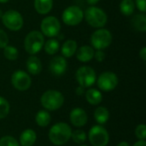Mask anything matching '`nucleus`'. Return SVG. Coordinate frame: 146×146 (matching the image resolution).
<instances>
[{
	"mask_svg": "<svg viewBox=\"0 0 146 146\" xmlns=\"http://www.w3.org/2000/svg\"><path fill=\"white\" fill-rule=\"evenodd\" d=\"M72 135L71 127L64 122L55 124L49 131V139L56 145H62L67 143Z\"/></svg>",
	"mask_w": 146,
	"mask_h": 146,
	"instance_id": "nucleus-1",
	"label": "nucleus"
},
{
	"mask_svg": "<svg viewBox=\"0 0 146 146\" xmlns=\"http://www.w3.org/2000/svg\"><path fill=\"white\" fill-rule=\"evenodd\" d=\"M44 44V38L42 33L32 31L25 38L24 47L26 51L30 55H35L41 50Z\"/></svg>",
	"mask_w": 146,
	"mask_h": 146,
	"instance_id": "nucleus-2",
	"label": "nucleus"
},
{
	"mask_svg": "<svg viewBox=\"0 0 146 146\" xmlns=\"http://www.w3.org/2000/svg\"><path fill=\"white\" fill-rule=\"evenodd\" d=\"M42 106L48 110H56L60 109L64 103L63 95L56 90H49L41 97Z\"/></svg>",
	"mask_w": 146,
	"mask_h": 146,
	"instance_id": "nucleus-3",
	"label": "nucleus"
},
{
	"mask_svg": "<svg viewBox=\"0 0 146 146\" xmlns=\"http://www.w3.org/2000/svg\"><path fill=\"white\" fill-rule=\"evenodd\" d=\"M84 15L87 23L93 27H103L107 23L108 17L106 13L98 7L91 6L87 8Z\"/></svg>",
	"mask_w": 146,
	"mask_h": 146,
	"instance_id": "nucleus-4",
	"label": "nucleus"
},
{
	"mask_svg": "<svg viewBox=\"0 0 146 146\" xmlns=\"http://www.w3.org/2000/svg\"><path fill=\"white\" fill-rule=\"evenodd\" d=\"M92 48L97 50H104L112 43L111 33L104 28H100L95 31L91 37Z\"/></svg>",
	"mask_w": 146,
	"mask_h": 146,
	"instance_id": "nucleus-5",
	"label": "nucleus"
},
{
	"mask_svg": "<svg viewBox=\"0 0 146 146\" xmlns=\"http://www.w3.org/2000/svg\"><path fill=\"white\" fill-rule=\"evenodd\" d=\"M89 141L93 146H106L109 143L110 136L108 131L102 126H93L88 134Z\"/></svg>",
	"mask_w": 146,
	"mask_h": 146,
	"instance_id": "nucleus-6",
	"label": "nucleus"
},
{
	"mask_svg": "<svg viewBox=\"0 0 146 146\" xmlns=\"http://www.w3.org/2000/svg\"><path fill=\"white\" fill-rule=\"evenodd\" d=\"M2 21L3 25L10 31H19L23 26V18L16 10H8L3 14Z\"/></svg>",
	"mask_w": 146,
	"mask_h": 146,
	"instance_id": "nucleus-7",
	"label": "nucleus"
},
{
	"mask_svg": "<svg viewBox=\"0 0 146 146\" xmlns=\"http://www.w3.org/2000/svg\"><path fill=\"white\" fill-rule=\"evenodd\" d=\"M84 18L83 10L75 5L68 7L62 12V21L68 26H76L80 24Z\"/></svg>",
	"mask_w": 146,
	"mask_h": 146,
	"instance_id": "nucleus-8",
	"label": "nucleus"
},
{
	"mask_svg": "<svg viewBox=\"0 0 146 146\" xmlns=\"http://www.w3.org/2000/svg\"><path fill=\"white\" fill-rule=\"evenodd\" d=\"M76 80L80 86L83 88L90 87L96 82V73L94 69L89 66H83L76 71Z\"/></svg>",
	"mask_w": 146,
	"mask_h": 146,
	"instance_id": "nucleus-9",
	"label": "nucleus"
},
{
	"mask_svg": "<svg viewBox=\"0 0 146 146\" xmlns=\"http://www.w3.org/2000/svg\"><path fill=\"white\" fill-rule=\"evenodd\" d=\"M41 33L49 38L56 37L61 30V24L55 16H47L44 18L40 24Z\"/></svg>",
	"mask_w": 146,
	"mask_h": 146,
	"instance_id": "nucleus-10",
	"label": "nucleus"
},
{
	"mask_svg": "<svg viewBox=\"0 0 146 146\" xmlns=\"http://www.w3.org/2000/svg\"><path fill=\"white\" fill-rule=\"evenodd\" d=\"M118 85V77L112 72H104L98 79V86L104 92L113 91Z\"/></svg>",
	"mask_w": 146,
	"mask_h": 146,
	"instance_id": "nucleus-11",
	"label": "nucleus"
},
{
	"mask_svg": "<svg viewBox=\"0 0 146 146\" xmlns=\"http://www.w3.org/2000/svg\"><path fill=\"white\" fill-rule=\"evenodd\" d=\"M11 82L13 86L18 91H27L30 88L32 80L30 76L22 70L15 71L11 77Z\"/></svg>",
	"mask_w": 146,
	"mask_h": 146,
	"instance_id": "nucleus-12",
	"label": "nucleus"
},
{
	"mask_svg": "<svg viewBox=\"0 0 146 146\" xmlns=\"http://www.w3.org/2000/svg\"><path fill=\"white\" fill-rule=\"evenodd\" d=\"M67 61L63 56H55L51 59V61L50 62V73L55 75V76H61L62 75L66 70H67Z\"/></svg>",
	"mask_w": 146,
	"mask_h": 146,
	"instance_id": "nucleus-13",
	"label": "nucleus"
},
{
	"mask_svg": "<svg viewBox=\"0 0 146 146\" xmlns=\"http://www.w3.org/2000/svg\"><path fill=\"white\" fill-rule=\"evenodd\" d=\"M70 121L74 127H83L87 122V115L86 111L80 108H75L70 112Z\"/></svg>",
	"mask_w": 146,
	"mask_h": 146,
	"instance_id": "nucleus-14",
	"label": "nucleus"
},
{
	"mask_svg": "<svg viewBox=\"0 0 146 146\" xmlns=\"http://www.w3.org/2000/svg\"><path fill=\"white\" fill-rule=\"evenodd\" d=\"M94 49L89 45H83L76 50V57L81 62H88L94 56Z\"/></svg>",
	"mask_w": 146,
	"mask_h": 146,
	"instance_id": "nucleus-15",
	"label": "nucleus"
},
{
	"mask_svg": "<svg viewBox=\"0 0 146 146\" xmlns=\"http://www.w3.org/2000/svg\"><path fill=\"white\" fill-rule=\"evenodd\" d=\"M27 68L31 74L33 75L38 74L42 70L41 61L39 60L38 57L35 56H30L27 61Z\"/></svg>",
	"mask_w": 146,
	"mask_h": 146,
	"instance_id": "nucleus-16",
	"label": "nucleus"
},
{
	"mask_svg": "<svg viewBox=\"0 0 146 146\" xmlns=\"http://www.w3.org/2000/svg\"><path fill=\"white\" fill-rule=\"evenodd\" d=\"M37 139L36 133L32 129L23 131L20 136V143L22 146H33Z\"/></svg>",
	"mask_w": 146,
	"mask_h": 146,
	"instance_id": "nucleus-17",
	"label": "nucleus"
},
{
	"mask_svg": "<svg viewBox=\"0 0 146 146\" xmlns=\"http://www.w3.org/2000/svg\"><path fill=\"white\" fill-rule=\"evenodd\" d=\"M53 6V0H34V8L40 15L48 14Z\"/></svg>",
	"mask_w": 146,
	"mask_h": 146,
	"instance_id": "nucleus-18",
	"label": "nucleus"
},
{
	"mask_svg": "<svg viewBox=\"0 0 146 146\" xmlns=\"http://www.w3.org/2000/svg\"><path fill=\"white\" fill-rule=\"evenodd\" d=\"M77 50V43L75 40L68 39L64 42L62 46L61 51L63 57H71L73 56Z\"/></svg>",
	"mask_w": 146,
	"mask_h": 146,
	"instance_id": "nucleus-19",
	"label": "nucleus"
},
{
	"mask_svg": "<svg viewBox=\"0 0 146 146\" xmlns=\"http://www.w3.org/2000/svg\"><path fill=\"white\" fill-rule=\"evenodd\" d=\"M86 98L90 104L98 105L102 102L103 95L97 89H89L86 92Z\"/></svg>",
	"mask_w": 146,
	"mask_h": 146,
	"instance_id": "nucleus-20",
	"label": "nucleus"
},
{
	"mask_svg": "<svg viewBox=\"0 0 146 146\" xmlns=\"http://www.w3.org/2000/svg\"><path fill=\"white\" fill-rule=\"evenodd\" d=\"M94 118L98 124H104L110 118L109 110L105 107H98L94 112Z\"/></svg>",
	"mask_w": 146,
	"mask_h": 146,
	"instance_id": "nucleus-21",
	"label": "nucleus"
},
{
	"mask_svg": "<svg viewBox=\"0 0 146 146\" xmlns=\"http://www.w3.org/2000/svg\"><path fill=\"white\" fill-rule=\"evenodd\" d=\"M132 25L133 27L140 32H145L146 30V17L144 14L135 15L132 19Z\"/></svg>",
	"mask_w": 146,
	"mask_h": 146,
	"instance_id": "nucleus-22",
	"label": "nucleus"
},
{
	"mask_svg": "<svg viewBox=\"0 0 146 146\" xmlns=\"http://www.w3.org/2000/svg\"><path fill=\"white\" fill-rule=\"evenodd\" d=\"M50 120H51L50 115L46 110H40V111H38L37 113V115H36V117H35L36 123L39 127H47L50 124Z\"/></svg>",
	"mask_w": 146,
	"mask_h": 146,
	"instance_id": "nucleus-23",
	"label": "nucleus"
},
{
	"mask_svg": "<svg viewBox=\"0 0 146 146\" xmlns=\"http://www.w3.org/2000/svg\"><path fill=\"white\" fill-rule=\"evenodd\" d=\"M59 42L55 38H50L44 43V50L49 55H55L59 50Z\"/></svg>",
	"mask_w": 146,
	"mask_h": 146,
	"instance_id": "nucleus-24",
	"label": "nucleus"
},
{
	"mask_svg": "<svg viewBox=\"0 0 146 146\" xmlns=\"http://www.w3.org/2000/svg\"><path fill=\"white\" fill-rule=\"evenodd\" d=\"M135 6L133 0H122L120 4L121 12L127 16L131 15L134 11Z\"/></svg>",
	"mask_w": 146,
	"mask_h": 146,
	"instance_id": "nucleus-25",
	"label": "nucleus"
},
{
	"mask_svg": "<svg viewBox=\"0 0 146 146\" xmlns=\"http://www.w3.org/2000/svg\"><path fill=\"white\" fill-rule=\"evenodd\" d=\"M3 55L9 61H15L18 58V50L13 45H7L3 48Z\"/></svg>",
	"mask_w": 146,
	"mask_h": 146,
	"instance_id": "nucleus-26",
	"label": "nucleus"
},
{
	"mask_svg": "<svg viewBox=\"0 0 146 146\" xmlns=\"http://www.w3.org/2000/svg\"><path fill=\"white\" fill-rule=\"evenodd\" d=\"M9 112V104L8 101L4 98L0 97V120L5 118Z\"/></svg>",
	"mask_w": 146,
	"mask_h": 146,
	"instance_id": "nucleus-27",
	"label": "nucleus"
},
{
	"mask_svg": "<svg viewBox=\"0 0 146 146\" xmlns=\"http://www.w3.org/2000/svg\"><path fill=\"white\" fill-rule=\"evenodd\" d=\"M74 142L77 144H83L86 139V134L83 130H76L74 133H72L71 135Z\"/></svg>",
	"mask_w": 146,
	"mask_h": 146,
	"instance_id": "nucleus-28",
	"label": "nucleus"
},
{
	"mask_svg": "<svg viewBox=\"0 0 146 146\" xmlns=\"http://www.w3.org/2000/svg\"><path fill=\"white\" fill-rule=\"evenodd\" d=\"M0 146H20L17 140L11 136H4L0 139Z\"/></svg>",
	"mask_w": 146,
	"mask_h": 146,
	"instance_id": "nucleus-29",
	"label": "nucleus"
},
{
	"mask_svg": "<svg viewBox=\"0 0 146 146\" xmlns=\"http://www.w3.org/2000/svg\"><path fill=\"white\" fill-rule=\"evenodd\" d=\"M136 137L139 140H145L146 138V127L145 124H140L137 127L135 130Z\"/></svg>",
	"mask_w": 146,
	"mask_h": 146,
	"instance_id": "nucleus-30",
	"label": "nucleus"
},
{
	"mask_svg": "<svg viewBox=\"0 0 146 146\" xmlns=\"http://www.w3.org/2000/svg\"><path fill=\"white\" fill-rule=\"evenodd\" d=\"M9 44V37L7 35V33L0 29V49H3L4 47H6Z\"/></svg>",
	"mask_w": 146,
	"mask_h": 146,
	"instance_id": "nucleus-31",
	"label": "nucleus"
},
{
	"mask_svg": "<svg viewBox=\"0 0 146 146\" xmlns=\"http://www.w3.org/2000/svg\"><path fill=\"white\" fill-rule=\"evenodd\" d=\"M96 61L98 62H102L105 59V53L103 51V50H98L96 52H94V56Z\"/></svg>",
	"mask_w": 146,
	"mask_h": 146,
	"instance_id": "nucleus-32",
	"label": "nucleus"
},
{
	"mask_svg": "<svg viewBox=\"0 0 146 146\" xmlns=\"http://www.w3.org/2000/svg\"><path fill=\"white\" fill-rule=\"evenodd\" d=\"M145 1L146 0H136L137 8H138L140 11H142V12H145L146 10Z\"/></svg>",
	"mask_w": 146,
	"mask_h": 146,
	"instance_id": "nucleus-33",
	"label": "nucleus"
},
{
	"mask_svg": "<svg viewBox=\"0 0 146 146\" xmlns=\"http://www.w3.org/2000/svg\"><path fill=\"white\" fill-rule=\"evenodd\" d=\"M139 57L144 61L145 62L146 61V48L145 47H143L140 51H139Z\"/></svg>",
	"mask_w": 146,
	"mask_h": 146,
	"instance_id": "nucleus-34",
	"label": "nucleus"
},
{
	"mask_svg": "<svg viewBox=\"0 0 146 146\" xmlns=\"http://www.w3.org/2000/svg\"><path fill=\"white\" fill-rule=\"evenodd\" d=\"M133 146H146V143L145 140H139L137 143H135Z\"/></svg>",
	"mask_w": 146,
	"mask_h": 146,
	"instance_id": "nucleus-35",
	"label": "nucleus"
},
{
	"mask_svg": "<svg viewBox=\"0 0 146 146\" xmlns=\"http://www.w3.org/2000/svg\"><path fill=\"white\" fill-rule=\"evenodd\" d=\"M98 1H99V0H86L87 3H89L90 5H94V4H96L97 3H98Z\"/></svg>",
	"mask_w": 146,
	"mask_h": 146,
	"instance_id": "nucleus-36",
	"label": "nucleus"
},
{
	"mask_svg": "<svg viewBox=\"0 0 146 146\" xmlns=\"http://www.w3.org/2000/svg\"><path fill=\"white\" fill-rule=\"evenodd\" d=\"M76 92H77V94H79V95H81L83 92H84V91H83V87H79V88H77L76 89Z\"/></svg>",
	"mask_w": 146,
	"mask_h": 146,
	"instance_id": "nucleus-37",
	"label": "nucleus"
},
{
	"mask_svg": "<svg viewBox=\"0 0 146 146\" xmlns=\"http://www.w3.org/2000/svg\"><path fill=\"white\" fill-rule=\"evenodd\" d=\"M117 146H130V145L127 143V142H125V141H123V142H121L119 145Z\"/></svg>",
	"mask_w": 146,
	"mask_h": 146,
	"instance_id": "nucleus-38",
	"label": "nucleus"
},
{
	"mask_svg": "<svg viewBox=\"0 0 146 146\" xmlns=\"http://www.w3.org/2000/svg\"><path fill=\"white\" fill-rule=\"evenodd\" d=\"M9 0H0V3H7V2H9Z\"/></svg>",
	"mask_w": 146,
	"mask_h": 146,
	"instance_id": "nucleus-39",
	"label": "nucleus"
},
{
	"mask_svg": "<svg viewBox=\"0 0 146 146\" xmlns=\"http://www.w3.org/2000/svg\"><path fill=\"white\" fill-rule=\"evenodd\" d=\"M3 11L0 9V19H1V18H2V16H3Z\"/></svg>",
	"mask_w": 146,
	"mask_h": 146,
	"instance_id": "nucleus-40",
	"label": "nucleus"
},
{
	"mask_svg": "<svg viewBox=\"0 0 146 146\" xmlns=\"http://www.w3.org/2000/svg\"><path fill=\"white\" fill-rule=\"evenodd\" d=\"M80 146H87V145H80Z\"/></svg>",
	"mask_w": 146,
	"mask_h": 146,
	"instance_id": "nucleus-41",
	"label": "nucleus"
}]
</instances>
